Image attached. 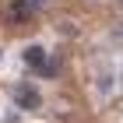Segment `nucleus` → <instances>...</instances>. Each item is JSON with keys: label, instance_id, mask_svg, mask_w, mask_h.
<instances>
[{"label": "nucleus", "instance_id": "1", "mask_svg": "<svg viewBox=\"0 0 123 123\" xmlns=\"http://www.w3.org/2000/svg\"><path fill=\"white\" fill-rule=\"evenodd\" d=\"M42 4H46V0H11L7 7H4V21L21 25V21H28L35 11H42Z\"/></svg>", "mask_w": 123, "mask_h": 123}, {"label": "nucleus", "instance_id": "2", "mask_svg": "<svg viewBox=\"0 0 123 123\" xmlns=\"http://www.w3.org/2000/svg\"><path fill=\"white\" fill-rule=\"evenodd\" d=\"M14 102H18L21 109H39L42 95H39V92H35L32 85H18V88H14Z\"/></svg>", "mask_w": 123, "mask_h": 123}, {"label": "nucleus", "instance_id": "3", "mask_svg": "<svg viewBox=\"0 0 123 123\" xmlns=\"http://www.w3.org/2000/svg\"><path fill=\"white\" fill-rule=\"evenodd\" d=\"M25 63L35 67V70H42V74L49 70V60H46V49H42V46H28V49H25Z\"/></svg>", "mask_w": 123, "mask_h": 123}, {"label": "nucleus", "instance_id": "4", "mask_svg": "<svg viewBox=\"0 0 123 123\" xmlns=\"http://www.w3.org/2000/svg\"><path fill=\"white\" fill-rule=\"evenodd\" d=\"M120 39H123V32H120Z\"/></svg>", "mask_w": 123, "mask_h": 123}, {"label": "nucleus", "instance_id": "5", "mask_svg": "<svg viewBox=\"0 0 123 123\" xmlns=\"http://www.w3.org/2000/svg\"><path fill=\"white\" fill-rule=\"evenodd\" d=\"M120 4H123V0H120Z\"/></svg>", "mask_w": 123, "mask_h": 123}]
</instances>
